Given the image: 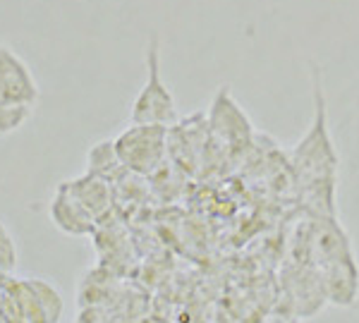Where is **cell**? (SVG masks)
I'll return each mask as SVG.
<instances>
[{
	"label": "cell",
	"mask_w": 359,
	"mask_h": 323,
	"mask_svg": "<svg viewBox=\"0 0 359 323\" xmlns=\"http://www.w3.org/2000/svg\"><path fill=\"white\" fill-rule=\"evenodd\" d=\"M147 82L137 94L132 106V123L135 125H163L172 127L177 123V106L170 89L161 77V41L158 36L149 39L147 46Z\"/></svg>",
	"instance_id": "cell-2"
},
{
	"label": "cell",
	"mask_w": 359,
	"mask_h": 323,
	"mask_svg": "<svg viewBox=\"0 0 359 323\" xmlns=\"http://www.w3.org/2000/svg\"><path fill=\"white\" fill-rule=\"evenodd\" d=\"M86 172H94V175H101L106 180H115L120 172H127L125 165L120 163V156L115 151V142H98L89 149V156H86Z\"/></svg>",
	"instance_id": "cell-7"
},
{
	"label": "cell",
	"mask_w": 359,
	"mask_h": 323,
	"mask_svg": "<svg viewBox=\"0 0 359 323\" xmlns=\"http://www.w3.org/2000/svg\"><path fill=\"white\" fill-rule=\"evenodd\" d=\"M67 184L96 221H103L108 216V211L113 209V184L106 177L94 175V172H84L82 177L69 180Z\"/></svg>",
	"instance_id": "cell-6"
},
{
	"label": "cell",
	"mask_w": 359,
	"mask_h": 323,
	"mask_svg": "<svg viewBox=\"0 0 359 323\" xmlns=\"http://www.w3.org/2000/svg\"><path fill=\"white\" fill-rule=\"evenodd\" d=\"M168 130L163 125H135L115 137V151L125 170L139 177H151L168 158Z\"/></svg>",
	"instance_id": "cell-1"
},
{
	"label": "cell",
	"mask_w": 359,
	"mask_h": 323,
	"mask_svg": "<svg viewBox=\"0 0 359 323\" xmlns=\"http://www.w3.org/2000/svg\"><path fill=\"white\" fill-rule=\"evenodd\" d=\"M39 84L32 70L10 46L0 43V103H22L36 106Z\"/></svg>",
	"instance_id": "cell-4"
},
{
	"label": "cell",
	"mask_w": 359,
	"mask_h": 323,
	"mask_svg": "<svg viewBox=\"0 0 359 323\" xmlns=\"http://www.w3.org/2000/svg\"><path fill=\"white\" fill-rule=\"evenodd\" d=\"M34 106H22V103H0V137H8L13 132L22 130L29 118H32Z\"/></svg>",
	"instance_id": "cell-8"
},
{
	"label": "cell",
	"mask_w": 359,
	"mask_h": 323,
	"mask_svg": "<svg viewBox=\"0 0 359 323\" xmlns=\"http://www.w3.org/2000/svg\"><path fill=\"white\" fill-rule=\"evenodd\" d=\"M17 266V245L10 235V230L5 228V223L0 221V273H13Z\"/></svg>",
	"instance_id": "cell-9"
},
{
	"label": "cell",
	"mask_w": 359,
	"mask_h": 323,
	"mask_svg": "<svg viewBox=\"0 0 359 323\" xmlns=\"http://www.w3.org/2000/svg\"><path fill=\"white\" fill-rule=\"evenodd\" d=\"M17 302L25 323H57L62 314V297L53 282L41 278L15 280Z\"/></svg>",
	"instance_id": "cell-3"
},
{
	"label": "cell",
	"mask_w": 359,
	"mask_h": 323,
	"mask_svg": "<svg viewBox=\"0 0 359 323\" xmlns=\"http://www.w3.org/2000/svg\"><path fill=\"white\" fill-rule=\"evenodd\" d=\"M50 221L60 233L72 235V238H86L94 235L98 228V221L89 213V209L77 199V194L69 189L67 182L57 184L53 201L48 206Z\"/></svg>",
	"instance_id": "cell-5"
}]
</instances>
